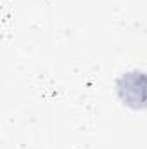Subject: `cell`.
Segmentation results:
<instances>
[{
    "mask_svg": "<svg viewBox=\"0 0 147 149\" xmlns=\"http://www.w3.org/2000/svg\"><path fill=\"white\" fill-rule=\"evenodd\" d=\"M118 95L121 102L132 109L147 108V73L144 71H128L118 78L116 83Z\"/></svg>",
    "mask_w": 147,
    "mask_h": 149,
    "instance_id": "1",
    "label": "cell"
}]
</instances>
